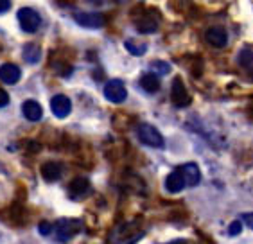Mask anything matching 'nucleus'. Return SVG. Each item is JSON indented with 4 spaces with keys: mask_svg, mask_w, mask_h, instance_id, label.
Returning a JSON list of instances; mask_svg holds the SVG:
<instances>
[{
    "mask_svg": "<svg viewBox=\"0 0 253 244\" xmlns=\"http://www.w3.org/2000/svg\"><path fill=\"white\" fill-rule=\"evenodd\" d=\"M81 230V221L79 219H70V217H65V219L56 221V225H52V234L56 235V239L59 243H68V241L76 237Z\"/></svg>",
    "mask_w": 253,
    "mask_h": 244,
    "instance_id": "nucleus-1",
    "label": "nucleus"
},
{
    "mask_svg": "<svg viewBox=\"0 0 253 244\" xmlns=\"http://www.w3.org/2000/svg\"><path fill=\"white\" fill-rule=\"evenodd\" d=\"M136 137L142 144H146L149 147H156V149H162L166 146V140L162 137V133L156 129L151 124H140L136 127Z\"/></svg>",
    "mask_w": 253,
    "mask_h": 244,
    "instance_id": "nucleus-2",
    "label": "nucleus"
},
{
    "mask_svg": "<svg viewBox=\"0 0 253 244\" xmlns=\"http://www.w3.org/2000/svg\"><path fill=\"white\" fill-rule=\"evenodd\" d=\"M18 22L22 31H25V33H36L40 29V25H42V16L33 7H22L18 11Z\"/></svg>",
    "mask_w": 253,
    "mask_h": 244,
    "instance_id": "nucleus-3",
    "label": "nucleus"
},
{
    "mask_svg": "<svg viewBox=\"0 0 253 244\" xmlns=\"http://www.w3.org/2000/svg\"><path fill=\"white\" fill-rule=\"evenodd\" d=\"M104 97L113 104H121L126 101L127 90L121 79H112V81H108L106 86H104Z\"/></svg>",
    "mask_w": 253,
    "mask_h": 244,
    "instance_id": "nucleus-4",
    "label": "nucleus"
},
{
    "mask_svg": "<svg viewBox=\"0 0 253 244\" xmlns=\"http://www.w3.org/2000/svg\"><path fill=\"white\" fill-rule=\"evenodd\" d=\"M170 99H172L174 106H178V108H185L192 103V97L189 95L185 84H183V81H181L180 78H176L174 81H172V86H170Z\"/></svg>",
    "mask_w": 253,
    "mask_h": 244,
    "instance_id": "nucleus-5",
    "label": "nucleus"
},
{
    "mask_svg": "<svg viewBox=\"0 0 253 244\" xmlns=\"http://www.w3.org/2000/svg\"><path fill=\"white\" fill-rule=\"evenodd\" d=\"M90 191H92L90 181H88V178H84V176L74 178V180L70 181V185H68V194H70L72 200H83V198H86V196L90 194Z\"/></svg>",
    "mask_w": 253,
    "mask_h": 244,
    "instance_id": "nucleus-6",
    "label": "nucleus"
},
{
    "mask_svg": "<svg viewBox=\"0 0 253 244\" xmlns=\"http://www.w3.org/2000/svg\"><path fill=\"white\" fill-rule=\"evenodd\" d=\"M50 110H52V113L58 119H65L72 112V103H70V99H68L67 95H61V93H59V95H54V97L50 99Z\"/></svg>",
    "mask_w": 253,
    "mask_h": 244,
    "instance_id": "nucleus-7",
    "label": "nucleus"
},
{
    "mask_svg": "<svg viewBox=\"0 0 253 244\" xmlns=\"http://www.w3.org/2000/svg\"><path fill=\"white\" fill-rule=\"evenodd\" d=\"M74 20L86 29H101L104 25V16L101 13H76Z\"/></svg>",
    "mask_w": 253,
    "mask_h": 244,
    "instance_id": "nucleus-8",
    "label": "nucleus"
},
{
    "mask_svg": "<svg viewBox=\"0 0 253 244\" xmlns=\"http://www.w3.org/2000/svg\"><path fill=\"white\" fill-rule=\"evenodd\" d=\"M205 38H207V41H209L212 47H215V49H223L224 45L228 43V35H226V31H224L223 27H219V25H214V27L207 29Z\"/></svg>",
    "mask_w": 253,
    "mask_h": 244,
    "instance_id": "nucleus-9",
    "label": "nucleus"
},
{
    "mask_svg": "<svg viewBox=\"0 0 253 244\" xmlns=\"http://www.w3.org/2000/svg\"><path fill=\"white\" fill-rule=\"evenodd\" d=\"M61 174H63V165L59 162H45L43 165H42V176L49 183L58 181L61 178Z\"/></svg>",
    "mask_w": 253,
    "mask_h": 244,
    "instance_id": "nucleus-10",
    "label": "nucleus"
},
{
    "mask_svg": "<svg viewBox=\"0 0 253 244\" xmlns=\"http://www.w3.org/2000/svg\"><path fill=\"white\" fill-rule=\"evenodd\" d=\"M180 169V172L183 174V180H185V185L189 187H194L200 183L201 180V172H200V167L196 165V163H185V165L178 167Z\"/></svg>",
    "mask_w": 253,
    "mask_h": 244,
    "instance_id": "nucleus-11",
    "label": "nucleus"
},
{
    "mask_svg": "<svg viewBox=\"0 0 253 244\" xmlns=\"http://www.w3.org/2000/svg\"><path fill=\"white\" fill-rule=\"evenodd\" d=\"M20 76H22V72H20V69L15 63H4L0 67V79H2L5 84L18 83Z\"/></svg>",
    "mask_w": 253,
    "mask_h": 244,
    "instance_id": "nucleus-12",
    "label": "nucleus"
},
{
    "mask_svg": "<svg viewBox=\"0 0 253 244\" xmlns=\"http://www.w3.org/2000/svg\"><path fill=\"white\" fill-rule=\"evenodd\" d=\"M22 112H24V117L31 122H38L40 119L43 117V110H42L40 103H36L33 99H29V101H25L22 104Z\"/></svg>",
    "mask_w": 253,
    "mask_h": 244,
    "instance_id": "nucleus-13",
    "label": "nucleus"
},
{
    "mask_svg": "<svg viewBox=\"0 0 253 244\" xmlns=\"http://www.w3.org/2000/svg\"><path fill=\"white\" fill-rule=\"evenodd\" d=\"M183 187H185V180H183V174L180 172V169H176V171H172L169 176L166 178V189L169 192H172V194H176V192L183 191Z\"/></svg>",
    "mask_w": 253,
    "mask_h": 244,
    "instance_id": "nucleus-14",
    "label": "nucleus"
},
{
    "mask_svg": "<svg viewBox=\"0 0 253 244\" xmlns=\"http://www.w3.org/2000/svg\"><path fill=\"white\" fill-rule=\"evenodd\" d=\"M140 86L146 90L147 93H155L160 90V78L156 76V74L149 72V74H144L140 78Z\"/></svg>",
    "mask_w": 253,
    "mask_h": 244,
    "instance_id": "nucleus-15",
    "label": "nucleus"
},
{
    "mask_svg": "<svg viewBox=\"0 0 253 244\" xmlns=\"http://www.w3.org/2000/svg\"><path fill=\"white\" fill-rule=\"evenodd\" d=\"M156 29H158V20L151 18V16H144L136 22V31L142 35H151Z\"/></svg>",
    "mask_w": 253,
    "mask_h": 244,
    "instance_id": "nucleus-16",
    "label": "nucleus"
},
{
    "mask_svg": "<svg viewBox=\"0 0 253 244\" xmlns=\"http://www.w3.org/2000/svg\"><path fill=\"white\" fill-rule=\"evenodd\" d=\"M22 56H24V59L27 63H38L40 58H42V49L36 43H27L24 47Z\"/></svg>",
    "mask_w": 253,
    "mask_h": 244,
    "instance_id": "nucleus-17",
    "label": "nucleus"
},
{
    "mask_svg": "<svg viewBox=\"0 0 253 244\" xmlns=\"http://www.w3.org/2000/svg\"><path fill=\"white\" fill-rule=\"evenodd\" d=\"M237 63L243 67L246 72L253 74V50L250 49H243L237 54Z\"/></svg>",
    "mask_w": 253,
    "mask_h": 244,
    "instance_id": "nucleus-18",
    "label": "nucleus"
},
{
    "mask_svg": "<svg viewBox=\"0 0 253 244\" xmlns=\"http://www.w3.org/2000/svg\"><path fill=\"white\" fill-rule=\"evenodd\" d=\"M126 49L133 54V56H142V54H146L147 50V45L146 43H133V41H126Z\"/></svg>",
    "mask_w": 253,
    "mask_h": 244,
    "instance_id": "nucleus-19",
    "label": "nucleus"
},
{
    "mask_svg": "<svg viewBox=\"0 0 253 244\" xmlns=\"http://www.w3.org/2000/svg\"><path fill=\"white\" fill-rule=\"evenodd\" d=\"M153 70H156L158 74H169L170 65L164 63V61H153Z\"/></svg>",
    "mask_w": 253,
    "mask_h": 244,
    "instance_id": "nucleus-20",
    "label": "nucleus"
},
{
    "mask_svg": "<svg viewBox=\"0 0 253 244\" xmlns=\"http://www.w3.org/2000/svg\"><path fill=\"white\" fill-rule=\"evenodd\" d=\"M241 230H243V221H234L232 225L228 226V235H239L241 234Z\"/></svg>",
    "mask_w": 253,
    "mask_h": 244,
    "instance_id": "nucleus-21",
    "label": "nucleus"
},
{
    "mask_svg": "<svg viewBox=\"0 0 253 244\" xmlns=\"http://www.w3.org/2000/svg\"><path fill=\"white\" fill-rule=\"evenodd\" d=\"M38 230H40V234L47 237V235L52 234V225H50V223H47V221H43V223H40Z\"/></svg>",
    "mask_w": 253,
    "mask_h": 244,
    "instance_id": "nucleus-22",
    "label": "nucleus"
},
{
    "mask_svg": "<svg viewBox=\"0 0 253 244\" xmlns=\"http://www.w3.org/2000/svg\"><path fill=\"white\" fill-rule=\"evenodd\" d=\"M9 104V95H7V92L5 90H2L0 88V108H4Z\"/></svg>",
    "mask_w": 253,
    "mask_h": 244,
    "instance_id": "nucleus-23",
    "label": "nucleus"
},
{
    "mask_svg": "<svg viewBox=\"0 0 253 244\" xmlns=\"http://www.w3.org/2000/svg\"><path fill=\"white\" fill-rule=\"evenodd\" d=\"M241 219H243L244 223H246V226H248V228H252V230H253V212H248V214H243V215H241Z\"/></svg>",
    "mask_w": 253,
    "mask_h": 244,
    "instance_id": "nucleus-24",
    "label": "nucleus"
},
{
    "mask_svg": "<svg viewBox=\"0 0 253 244\" xmlns=\"http://www.w3.org/2000/svg\"><path fill=\"white\" fill-rule=\"evenodd\" d=\"M11 7V0H0V15L2 13H7Z\"/></svg>",
    "mask_w": 253,
    "mask_h": 244,
    "instance_id": "nucleus-25",
    "label": "nucleus"
},
{
    "mask_svg": "<svg viewBox=\"0 0 253 244\" xmlns=\"http://www.w3.org/2000/svg\"><path fill=\"white\" fill-rule=\"evenodd\" d=\"M167 244H178V243H167Z\"/></svg>",
    "mask_w": 253,
    "mask_h": 244,
    "instance_id": "nucleus-26",
    "label": "nucleus"
}]
</instances>
